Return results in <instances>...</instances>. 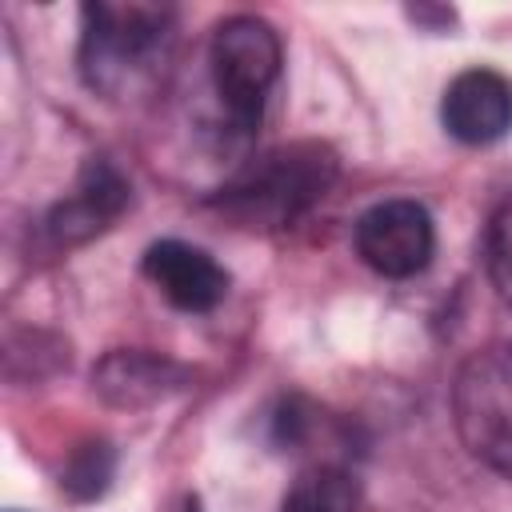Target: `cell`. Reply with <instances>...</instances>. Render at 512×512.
I'll return each mask as SVG.
<instances>
[{
    "label": "cell",
    "mask_w": 512,
    "mask_h": 512,
    "mask_svg": "<svg viewBox=\"0 0 512 512\" xmlns=\"http://www.w3.org/2000/svg\"><path fill=\"white\" fill-rule=\"evenodd\" d=\"M80 32V72L92 92L108 100L140 96L156 84L168 48L176 12L168 4H84Z\"/></svg>",
    "instance_id": "obj_1"
},
{
    "label": "cell",
    "mask_w": 512,
    "mask_h": 512,
    "mask_svg": "<svg viewBox=\"0 0 512 512\" xmlns=\"http://www.w3.org/2000/svg\"><path fill=\"white\" fill-rule=\"evenodd\" d=\"M332 176L336 156L324 144H288L260 156L232 188H224L220 208L248 228H280L312 208Z\"/></svg>",
    "instance_id": "obj_2"
},
{
    "label": "cell",
    "mask_w": 512,
    "mask_h": 512,
    "mask_svg": "<svg viewBox=\"0 0 512 512\" xmlns=\"http://www.w3.org/2000/svg\"><path fill=\"white\" fill-rule=\"evenodd\" d=\"M208 72L228 124L248 136L280 76V36L260 16H228L208 44Z\"/></svg>",
    "instance_id": "obj_3"
},
{
    "label": "cell",
    "mask_w": 512,
    "mask_h": 512,
    "mask_svg": "<svg viewBox=\"0 0 512 512\" xmlns=\"http://www.w3.org/2000/svg\"><path fill=\"white\" fill-rule=\"evenodd\" d=\"M452 408L464 448L512 480V340L488 344L460 364Z\"/></svg>",
    "instance_id": "obj_4"
},
{
    "label": "cell",
    "mask_w": 512,
    "mask_h": 512,
    "mask_svg": "<svg viewBox=\"0 0 512 512\" xmlns=\"http://www.w3.org/2000/svg\"><path fill=\"white\" fill-rule=\"evenodd\" d=\"M432 248H436V228L428 208L416 200H384L356 220L360 260L388 280L424 272L432 260Z\"/></svg>",
    "instance_id": "obj_5"
},
{
    "label": "cell",
    "mask_w": 512,
    "mask_h": 512,
    "mask_svg": "<svg viewBox=\"0 0 512 512\" xmlns=\"http://www.w3.org/2000/svg\"><path fill=\"white\" fill-rule=\"evenodd\" d=\"M440 116L456 140L492 144L512 128V84L492 68H468L448 84Z\"/></svg>",
    "instance_id": "obj_6"
},
{
    "label": "cell",
    "mask_w": 512,
    "mask_h": 512,
    "mask_svg": "<svg viewBox=\"0 0 512 512\" xmlns=\"http://www.w3.org/2000/svg\"><path fill=\"white\" fill-rule=\"evenodd\" d=\"M144 272L164 292V300L184 312H208L228 292V272L204 248H192L184 240L152 244L144 252Z\"/></svg>",
    "instance_id": "obj_7"
},
{
    "label": "cell",
    "mask_w": 512,
    "mask_h": 512,
    "mask_svg": "<svg viewBox=\"0 0 512 512\" xmlns=\"http://www.w3.org/2000/svg\"><path fill=\"white\" fill-rule=\"evenodd\" d=\"M128 200V184L108 168V164H88L76 192L56 208L52 216V236L56 240H84L100 232Z\"/></svg>",
    "instance_id": "obj_8"
},
{
    "label": "cell",
    "mask_w": 512,
    "mask_h": 512,
    "mask_svg": "<svg viewBox=\"0 0 512 512\" xmlns=\"http://www.w3.org/2000/svg\"><path fill=\"white\" fill-rule=\"evenodd\" d=\"M280 512H372V508L352 472L320 464V468H308L304 476H296Z\"/></svg>",
    "instance_id": "obj_9"
},
{
    "label": "cell",
    "mask_w": 512,
    "mask_h": 512,
    "mask_svg": "<svg viewBox=\"0 0 512 512\" xmlns=\"http://www.w3.org/2000/svg\"><path fill=\"white\" fill-rule=\"evenodd\" d=\"M172 364L140 356V352H116L100 368V392L116 404H148L164 392V376Z\"/></svg>",
    "instance_id": "obj_10"
},
{
    "label": "cell",
    "mask_w": 512,
    "mask_h": 512,
    "mask_svg": "<svg viewBox=\"0 0 512 512\" xmlns=\"http://www.w3.org/2000/svg\"><path fill=\"white\" fill-rule=\"evenodd\" d=\"M488 276L500 292V300L512 308V196L496 208L488 224Z\"/></svg>",
    "instance_id": "obj_11"
},
{
    "label": "cell",
    "mask_w": 512,
    "mask_h": 512,
    "mask_svg": "<svg viewBox=\"0 0 512 512\" xmlns=\"http://www.w3.org/2000/svg\"><path fill=\"white\" fill-rule=\"evenodd\" d=\"M188 512H200V508H196V504H188Z\"/></svg>",
    "instance_id": "obj_12"
}]
</instances>
